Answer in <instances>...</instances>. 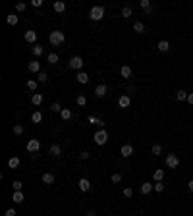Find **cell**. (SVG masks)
Listing matches in <instances>:
<instances>
[{"label": "cell", "mask_w": 193, "mask_h": 216, "mask_svg": "<svg viewBox=\"0 0 193 216\" xmlns=\"http://www.w3.org/2000/svg\"><path fill=\"white\" fill-rule=\"evenodd\" d=\"M31 52H33V56H42V46L41 45H33Z\"/></svg>", "instance_id": "27"}, {"label": "cell", "mask_w": 193, "mask_h": 216, "mask_svg": "<svg viewBox=\"0 0 193 216\" xmlns=\"http://www.w3.org/2000/svg\"><path fill=\"white\" fill-rule=\"evenodd\" d=\"M120 75H122V77H131V68L130 66H122V68H120Z\"/></svg>", "instance_id": "18"}, {"label": "cell", "mask_w": 193, "mask_h": 216, "mask_svg": "<svg viewBox=\"0 0 193 216\" xmlns=\"http://www.w3.org/2000/svg\"><path fill=\"white\" fill-rule=\"evenodd\" d=\"M139 6L143 8V12H145V16H151V12H153V4H151V0H141Z\"/></svg>", "instance_id": "7"}, {"label": "cell", "mask_w": 193, "mask_h": 216, "mask_svg": "<svg viewBox=\"0 0 193 216\" xmlns=\"http://www.w3.org/2000/svg\"><path fill=\"white\" fill-rule=\"evenodd\" d=\"M75 102L79 104V106H85V104H87V98H85L83 95H79V97H77V100H75Z\"/></svg>", "instance_id": "38"}, {"label": "cell", "mask_w": 193, "mask_h": 216, "mask_svg": "<svg viewBox=\"0 0 193 216\" xmlns=\"http://www.w3.org/2000/svg\"><path fill=\"white\" fill-rule=\"evenodd\" d=\"M155 191H159V193L164 191V183H162V182H156V183H155Z\"/></svg>", "instance_id": "40"}, {"label": "cell", "mask_w": 193, "mask_h": 216, "mask_svg": "<svg viewBox=\"0 0 193 216\" xmlns=\"http://www.w3.org/2000/svg\"><path fill=\"white\" fill-rule=\"evenodd\" d=\"M156 48H159L160 52H168V50H170V42H168V41H159Z\"/></svg>", "instance_id": "17"}, {"label": "cell", "mask_w": 193, "mask_h": 216, "mask_svg": "<svg viewBox=\"0 0 193 216\" xmlns=\"http://www.w3.org/2000/svg\"><path fill=\"white\" fill-rule=\"evenodd\" d=\"M31 102H33L35 106H39V104H42V95H41V93H35V95L31 97Z\"/></svg>", "instance_id": "21"}, {"label": "cell", "mask_w": 193, "mask_h": 216, "mask_svg": "<svg viewBox=\"0 0 193 216\" xmlns=\"http://www.w3.org/2000/svg\"><path fill=\"white\" fill-rule=\"evenodd\" d=\"M77 81L79 83H89V74H85V71H79V74H77Z\"/></svg>", "instance_id": "20"}, {"label": "cell", "mask_w": 193, "mask_h": 216, "mask_svg": "<svg viewBox=\"0 0 193 216\" xmlns=\"http://www.w3.org/2000/svg\"><path fill=\"white\" fill-rule=\"evenodd\" d=\"M18 212H16V208H8V210L4 212V216H16Z\"/></svg>", "instance_id": "43"}, {"label": "cell", "mask_w": 193, "mask_h": 216, "mask_svg": "<svg viewBox=\"0 0 193 216\" xmlns=\"http://www.w3.org/2000/svg\"><path fill=\"white\" fill-rule=\"evenodd\" d=\"M64 39H66V37H64V33H62V31H52L50 35H48V41H50V45H52V46L62 45Z\"/></svg>", "instance_id": "2"}, {"label": "cell", "mask_w": 193, "mask_h": 216, "mask_svg": "<svg viewBox=\"0 0 193 216\" xmlns=\"http://www.w3.org/2000/svg\"><path fill=\"white\" fill-rule=\"evenodd\" d=\"M97 120H99V118H95V116H89V124H97Z\"/></svg>", "instance_id": "47"}, {"label": "cell", "mask_w": 193, "mask_h": 216, "mask_svg": "<svg viewBox=\"0 0 193 216\" xmlns=\"http://www.w3.org/2000/svg\"><path fill=\"white\" fill-rule=\"evenodd\" d=\"M41 179H42V183H46V185H52L56 178H54V174H50V172H46V174H42V178H41Z\"/></svg>", "instance_id": "14"}, {"label": "cell", "mask_w": 193, "mask_h": 216, "mask_svg": "<svg viewBox=\"0 0 193 216\" xmlns=\"http://www.w3.org/2000/svg\"><path fill=\"white\" fill-rule=\"evenodd\" d=\"M120 154H122L124 158L131 156V154H133V147H131V145H124L122 149H120Z\"/></svg>", "instance_id": "13"}, {"label": "cell", "mask_w": 193, "mask_h": 216, "mask_svg": "<svg viewBox=\"0 0 193 216\" xmlns=\"http://www.w3.org/2000/svg\"><path fill=\"white\" fill-rule=\"evenodd\" d=\"M23 199H25V195H23L21 191H16V193L12 195V201H14V203H23Z\"/></svg>", "instance_id": "19"}, {"label": "cell", "mask_w": 193, "mask_h": 216, "mask_svg": "<svg viewBox=\"0 0 193 216\" xmlns=\"http://www.w3.org/2000/svg\"><path fill=\"white\" fill-rule=\"evenodd\" d=\"M151 153H153L155 156H159V154H162V145H159V143H156V145H153V149H151Z\"/></svg>", "instance_id": "29"}, {"label": "cell", "mask_w": 193, "mask_h": 216, "mask_svg": "<svg viewBox=\"0 0 193 216\" xmlns=\"http://www.w3.org/2000/svg\"><path fill=\"white\" fill-rule=\"evenodd\" d=\"M31 122H33V124H41V122H42V112H33Z\"/></svg>", "instance_id": "25"}, {"label": "cell", "mask_w": 193, "mask_h": 216, "mask_svg": "<svg viewBox=\"0 0 193 216\" xmlns=\"http://www.w3.org/2000/svg\"><path fill=\"white\" fill-rule=\"evenodd\" d=\"M33 6H35V8H41V6H42V0H33V2H31Z\"/></svg>", "instance_id": "46"}, {"label": "cell", "mask_w": 193, "mask_h": 216, "mask_svg": "<svg viewBox=\"0 0 193 216\" xmlns=\"http://www.w3.org/2000/svg\"><path fill=\"white\" fill-rule=\"evenodd\" d=\"M187 102L193 104V93H189V95H187Z\"/></svg>", "instance_id": "48"}, {"label": "cell", "mask_w": 193, "mask_h": 216, "mask_svg": "<svg viewBox=\"0 0 193 216\" xmlns=\"http://www.w3.org/2000/svg\"><path fill=\"white\" fill-rule=\"evenodd\" d=\"M6 21H8V25H16L19 19H18V16H16V14H10V16L6 18Z\"/></svg>", "instance_id": "28"}, {"label": "cell", "mask_w": 193, "mask_h": 216, "mask_svg": "<svg viewBox=\"0 0 193 216\" xmlns=\"http://www.w3.org/2000/svg\"><path fill=\"white\" fill-rule=\"evenodd\" d=\"M18 166H19V158H18V156H12L10 160H8V168L14 170V168H18Z\"/></svg>", "instance_id": "24"}, {"label": "cell", "mask_w": 193, "mask_h": 216, "mask_svg": "<svg viewBox=\"0 0 193 216\" xmlns=\"http://www.w3.org/2000/svg\"><path fill=\"white\" fill-rule=\"evenodd\" d=\"M131 195H133V191L130 189V187H126V189H124V197H127V199H130Z\"/></svg>", "instance_id": "44"}, {"label": "cell", "mask_w": 193, "mask_h": 216, "mask_svg": "<svg viewBox=\"0 0 193 216\" xmlns=\"http://www.w3.org/2000/svg\"><path fill=\"white\" fill-rule=\"evenodd\" d=\"M39 149H41V141L39 139H29L27 141V150H29V153H37Z\"/></svg>", "instance_id": "6"}, {"label": "cell", "mask_w": 193, "mask_h": 216, "mask_svg": "<svg viewBox=\"0 0 193 216\" xmlns=\"http://www.w3.org/2000/svg\"><path fill=\"white\" fill-rule=\"evenodd\" d=\"M106 93H108V87H106V85H97V89H95V97L103 98V97H106Z\"/></svg>", "instance_id": "9"}, {"label": "cell", "mask_w": 193, "mask_h": 216, "mask_svg": "<svg viewBox=\"0 0 193 216\" xmlns=\"http://www.w3.org/2000/svg\"><path fill=\"white\" fill-rule=\"evenodd\" d=\"M23 39H25L27 42H31V45H37V33H35V31H25Z\"/></svg>", "instance_id": "8"}, {"label": "cell", "mask_w": 193, "mask_h": 216, "mask_svg": "<svg viewBox=\"0 0 193 216\" xmlns=\"http://www.w3.org/2000/svg\"><path fill=\"white\" fill-rule=\"evenodd\" d=\"M153 178H155V182H162V178H164V170H156L155 174H153Z\"/></svg>", "instance_id": "34"}, {"label": "cell", "mask_w": 193, "mask_h": 216, "mask_svg": "<svg viewBox=\"0 0 193 216\" xmlns=\"http://www.w3.org/2000/svg\"><path fill=\"white\" fill-rule=\"evenodd\" d=\"M60 116H62V120H70V118H71V110H68V108H62Z\"/></svg>", "instance_id": "33"}, {"label": "cell", "mask_w": 193, "mask_h": 216, "mask_svg": "<svg viewBox=\"0 0 193 216\" xmlns=\"http://www.w3.org/2000/svg\"><path fill=\"white\" fill-rule=\"evenodd\" d=\"M187 189H189V191H191V193H193V179H191V182H189V183H187Z\"/></svg>", "instance_id": "49"}, {"label": "cell", "mask_w": 193, "mask_h": 216, "mask_svg": "<svg viewBox=\"0 0 193 216\" xmlns=\"http://www.w3.org/2000/svg\"><path fill=\"white\" fill-rule=\"evenodd\" d=\"M46 60H48V64H56V62H58V54H56V52H50V54L46 56Z\"/></svg>", "instance_id": "32"}, {"label": "cell", "mask_w": 193, "mask_h": 216, "mask_svg": "<svg viewBox=\"0 0 193 216\" xmlns=\"http://www.w3.org/2000/svg\"><path fill=\"white\" fill-rule=\"evenodd\" d=\"M133 31H135V33H145V23L135 21V23H133Z\"/></svg>", "instance_id": "22"}, {"label": "cell", "mask_w": 193, "mask_h": 216, "mask_svg": "<svg viewBox=\"0 0 193 216\" xmlns=\"http://www.w3.org/2000/svg\"><path fill=\"white\" fill-rule=\"evenodd\" d=\"M85 216H95V210H89V212L85 214Z\"/></svg>", "instance_id": "50"}, {"label": "cell", "mask_w": 193, "mask_h": 216, "mask_svg": "<svg viewBox=\"0 0 193 216\" xmlns=\"http://www.w3.org/2000/svg\"><path fill=\"white\" fill-rule=\"evenodd\" d=\"M77 185H79V189H81V191H85V193L91 191V182H89V179H85V178H81Z\"/></svg>", "instance_id": "12"}, {"label": "cell", "mask_w": 193, "mask_h": 216, "mask_svg": "<svg viewBox=\"0 0 193 216\" xmlns=\"http://www.w3.org/2000/svg\"><path fill=\"white\" fill-rule=\"evenodd\" d=\"M187 95H189V93H185V91H178L176 93V98L182 102V100H187Z\"/></svg>", "instance_id": "31"}, {"label": "cell", "mask_w": 193, "mask_h": 216, "mask_svg": "<svg viewBox=\"0 0 193 216\" xmlns=\"http://www.w3.org/2000/svg\"><path fill=\"white\" fill-rule=\"evenodd\" d=\"M131 14H133L131 6H126V8L122 10V18H131Z\"/></svg>", "instance_id": "35"}, {"label": "cell", "mask_w": 193, "mask_h": 216, "mask_svg": "<svg viewBox=\"0 0 193 216\" xmlns=\"http://www.w3.org/2000/svg\"><path fill=\"white\" fill-rule=\"evenodd\" d=\"M27 70H29L31 74H39V71H41V64H39L37 60H33V62L27 64Z\"/></svg>", "instance_id": "11"}, {"label": "cell", "mask_w": 193, "mask_h": 216, "mask_svg": "<svg viewBox=\"0 0 193 216\" xmlns=\"http://www.w3.org/2000/svg\"><path fill=\"white\" fill-rule=\"evenodd\" d=\"M21 133H23V126L16 124V126H14V135H21Z\"/></svg>", "instance_id": "37"}, {"label": "cell", "mask_w": 193, "mask_h": 216, "mask_svg": "<svg viewBox=\"0 0 193 216\" xmlns=\"http://www.w3.org/2000/svg\"><path fill=\"white\" fill-rule=\"evenodd\" d=\"M37 81H39V83H46V81H48L46 71H39V74H37Z\"/></svg>", "instance_id": "26"}, {"label": "cell", "mask_w": 193, "mask_h": 216, "mask_svg": "<svg viewBox=\"0 0 193 216\" xmlns=\"http://www.w3.org/2000/svg\"><path fill=\"white\" fill-rule=\"evenodd\" d=\"M130 104H131V98L127 97V95H122V97L118 98V106H120V108H127Z\"/></svg>", "instance_id": "10"}, {"label": "cell", "mask_w": 193, "mask_h": 216, "mask_svg": "<svg viewBox=\"0 0 193 216\" xmlns=\"http://www.w3.org/2000/svg\"><path fill=\"white\" fill-rule=\"evenodd\" d=\"M25 8H27V6H25L23 2H19V4H16V10H18V12H23Z\"/></svg>", "instance_id": "45"}, {"label": "cell", "mask_w": 193, "mask_h": 216, "mask_svg": "<svg viewBox=\"0 0 193 216\" xmlns=\"http://www.w3.org/2000/svg\"><path fill=\"white\" fill-rule=\"evenodd\" d=\"M166 166L168 168H178V166H180V158H178L176 154H166Z\"/></svg>", "instance_id": "5"}, {"label": "cell", "mask_w": 193, "mask_h": 216, "mask_svg": "<svg viewBox=\"0 0 193 216\" xmlns=\"http://www.w3.org/2000/svg\"><path fill=\"white\" fill-rule=\"evenodd\" d=\"M89 18H91L93 21L103 19V18H104V6H93L91 12H89Z\"/></svg>", "instance_id": "1"}, {"label": "cell", "mask_w": 193, "mask_h": 216, "mask_svg": "<svg viewBox=\"0 0 193 216\" xmlns=\"http://www.w3.org/2000/svg\"><path fill=\"white\" fill-rule=\"evenodd\" d=\"M50 110H52V112H56V114H58V112H62V106H60L58 102H54V104L50 106Z\"/></svg>", "instance_id": "39"}, {"label": "cell", "mask_w": 193, "mask_h": 216, "mask_svg": "<svg viewBox=\"0 0 193 216\" xmlns=\"http://www.w3.org/2000/svg\"><path fill=\"white\" fill-rule=\"evenodd\" d=\"M37 83L39 81H35V79H27V89H29V91H37Z\"/></svg>", "instance_id": "30"}, {"label": "cell", "mask_w": 193, "mask_h": 216, "mask_svg": "<svg viewBox=\"0 0 193 216\" xmlns=\"http://www.w3.org/2000/svg\"><path fill=\"white\" fill-rule=\"evenodd\" d=\"M106 141H108V133H106L104 129H99L95 133V143L97 145H106Z\"/></svg>", "instance_id": "4"}, {"label": "cell", "mask_w": 193, "mask_h": 216, "mask_svg": "<svg viewBox=\"0 0 193 216\" xmlns=\"http://www.w3.org/2000/svg\"><path fill=\"white\" fill-rule=\"evenodd\" d=\"M50 154H52V156H60V154H62L60 145H56V143H54V145H50Z\"/></svg>", "instance_id": "23"}, {"label": "cell", "mask_w": 193, "mask_h": 216, "mask_svg": "<svg viewBox=\"0 0 193 216\" xmlns=\"http://www.w3.org/2000/svg\"><path fill=\"white\" fill-rule=\"evenodd\" d=\"M52 8H54V12H58V14H62L64 10H66V4L62 2V0H56V2L52 4Z\"/></svg>", "instance_id": "16"}, {"label": "cell", "mask_w": 193, "mask_h": 216, "mask_svg": "<svg viewBox=\"0 0 193 216\" xmlns=\"http://www.w3.org/2000/svg\"><path fill=\"white\" fill-rule=\"evenodd\" d=\"M89 156H91V154H89V150H81V153H79V158H81V160H87Z\"/></svg>", "instance_id": "42"}, {"label": "cell", "mask_w": 193, "mask_h": 216, "mask_svg": "<svg viewBox=\"0 0 193 216\" xmlns=\"http://www.w3.org/2000/svg\"><path fill=\"white\" fill-rule=\"evenodd\" d=\"M68 66L71 70H81L83 68V58H81V56H71L70 62H68Z\"/></svg>", "instance_id": "3"}, {"label": "cell", "mask_w": 193, "mask_h": 216, "mask_svg": "<svg viewBox=\"0 0 193 216\" xmlns=\"http://www.w3.org/2000/svg\"><path fill=\"white\" fill-rule=\"evenodd\" d=\"M112 182L114 183H120V182H122V174H112Z\"/></svg>", "instance_id": "41"}, {"label": "cell", "mask_w": 193, "mask_h": 216, "mask_svg": "<svg viewBox=\"0 0 193 216\" xmlns=\"http://www.w3.org/2000/svg\"><path fill=\"white\" fill-rule=\"evenodd\" d=\"M21 187H23V183H21L19 179H16V182H12V189H14V191H21Z\"/></svg>", "instance_id": "36"}, {"label": "cell", "mask_w": 193, "mask_h": 216, "mask_svg": "<svg viewBox=\"0 0 193 216\" xmlns=\"http://www.w3.org/2000/svg\"><path fill=\"white\" fill-rule=\"evenodd\" d=\"M155 189V185H151V182H145V183H141V193L143 195H149Z\"/></svg>", "instance_id": "15"}]
</instances>
